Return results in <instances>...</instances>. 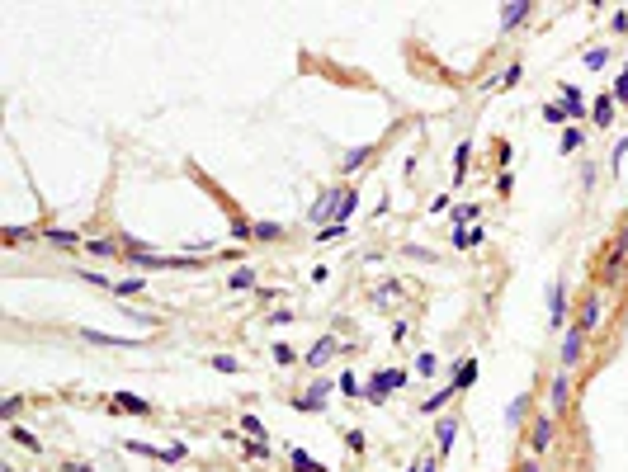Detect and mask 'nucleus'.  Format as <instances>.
<instances>
[{
  "mask_svg": "<svg viewBox=\"0 0 628 472\" xmlns=\"http://www.w3.org/2000/svg\"><path fill=\"white\" fill-rule=\"evenodd\" d=\"M624 265H628V227H619V232H614V241L600 251L596 274H600L605 283H619V279H624Z\"/></svg>",
  "mask_w": 628,
  "mask_h": 472,
  "instance_id": "1",
  "label": "nucleus"
},
{
  "mask_svg": "<svg viewBox=\"0 0 628 472\" xmlns=\"http://www.w3.org/2000/svg\"><path fill=\"white\" fill-rule=\"evenodd\" d=\"M411 383V373L407 368H378L374 378H369V387H364V397L374 402V406H383L388 402V392H397V387H407Z\"/></svg>",
  "mask_w": 628,
  "mask_h": 472,
  "instance_id": "2",
  "label": "nucleus"
},
{
  "mask_svg": "<svg viewBox=\"0 0 628 472\" xmlns=\"http://www.w3.org/2000/svg\"><path fill=\"white\" fill-rule=\"evenodd\" d=\"M553 440H558V416L553 411H534V430H529V454L543 458L553 449Z\"/></svg>",
  "mask_w": 628,
  "mask_h": 472,
  "instance_id": "3",
  "label": "nucleus"
},
{
  "mask_svg": "<svg viewBox=\"0 0 628 472\" xmlns=\"http://www.w3.org/2000/svg\"><path fill=\"white\" fill-rule=\"evenodd\" d=\"M581 359H586V330H581V326H567L562 345H558V364H562L567 373H577V368H581Z\"/></svg>",
  "mask_w": 628,
  "mask_h": 472,
  "instance_id": "4",
  "label": "nucleus"
},
{
  "mask_svg": "<svg viewBox=\"0 0 628 472\" xmlns=\"http://www.w3.org/2000/svg\"><path fill=\"white\" fill-rule=\"evenodd\" d=\"M340 199H345V194H340V185H326L321 189V194H316V204H312V213H307V222H335V208H340Z\"/></svg>",
  "mask_w": 628,
  "mask_h": 472,
  "instance_id": "5",
  "label": "nucleus"
},
{
  "mask_svg": "<svg viewBox=\"0 0 628 472\" xmlns=\"http://www.w3.org/2000/svg\"><path fill=\"white\" fill-rule=\"evenodd\" d=\"M331 387H335L331 378H312V387H307V392H302L298 402H293V411H307V416H316V411H326V397H331Z\"/></svg>",
  "mask_w": 628,
  "mask_h": 472,
  "instance_id": "6",
  "label": "nucleus"
},
{
  "mask_svg": "<svg viewBox=\"0 0 628 472\" xmlns=\"http://www.w3.org/2000/svg\"><path fill=\"white\" fill-rule=\"evenodd\" d=\"M76 335L90 340V345H118V349H142L147 345L142 335H104V330H94V326H76Z\"/></svg>",
  "mask_w": 628,
  "mask_h": 472,
  "instance_id": "7",
  "label": "nucleus"
},
{
  "mask_svg": "<svg viewBox=\"0 0 628 472\" xmlns=\"http://www.w3.org/2000/svg\"><path fill=\"white\" fill-rule=\"evenodd\" d=\"M600 316H605V293H586V298H581V312H577V326H581L586 335H596Z\"/></svg>",
  "mask_w": 628,
  "mask_h": 472,
  "instance_id": "8",
  "label": "nucleus"
},
{
  "mask_svg": "<svg viewBox=\"0 0 628 472\" xmlns=\"http://www.w3.org/2000/svg\"><path fill=\"white\" fill-rule=\"evenodd\" d=\"M567 402H572V373H567V368H558V373H553V387H548V411L558 416Z\"/></svg>",
  "mask_w": 628,
  "mask_h": 472,
  "instance_id": "9",
  "label": "nucleus"
},
{
  "mask_svg": "<svg viewBox=\"0 0 628 472\" xmlns=\"http://www.w3.org/2000/svg\"><path fill=\"white\" fill-rule=\"evenodd\" d=\"M85 255L94 260H123V236H99V241H85Z\"/></svg>",
  "mask_w": 628,
  "mask_h": 472,
  "instance_id": "10",
  "label": "nucleus"
},
{
  "mask_svg": "<svg viewBox=\"0 0 628 472\" xmlns=\"http://www.w3.org/2000/svg\"><path fill=\"white\" fill-rule=\"evenodd\" d=\"M378 156V142H364V147H350L345 156H340V175H355L359 166H369V161Z\"/></svg>",
  "mask_w": 628,
  "mask_h": 472,
  "instance_id": "11",
  "label": "nucleus"
},
{
  "mask_svg": "<svg viewBox=\"0 0 628 472\" xmlns=\"http://www.w3.org/2000/svg\"><path fill=\"white\" fill-rule=\"evenodd\" d=\"M562 307H567V283L553 279L548 283V326L553 330H562Z\"/></svg>",
  "mask_w": 628,
  "mask_h": 472,
  "instance_id": "12",
  "label": "nucleus"
},
{
  "mask_svg": "<svg viewBox=\"0 0 628 472\" xmlns=\"http://www.w3.org/2000/svg\"><path fill=\"white\" fill-rule=\"evenodd\" d=\"M109 406H123L128 416H152V402L137 392H109Z\"/></svg>",
  "mask_w": 628,
  "mask_h": 472,
  "instance_id": "13",
  "label": "nucleus"
},
{
  "mask_svg": "<svg viewBox=\"0 0 628 472\" xmlns=\"http://www.w3.org/2000/svg\"><path fill=\"white\" fill-rule=\"evenodd\" d=\"M458 440V416H444L440 425H435V444H440V454H449Z\"/></svg>",
  "mask_w": 628,
  "mask_h": 472,
  "instance_id": "14",
  "label": "nucleus"
},
{
  "mask_svg": "<svg viewBox=\"0 0 628 472\" xmlns=\"http://www.w3.org/2000/svg\"><path fill=\"white\" fill-rule=\"evenodd\" d=\"M331 354H335V335H321V340H316V345L307 349V368H321V364L331 359Z\"/></svg>",
  "mask_w": 628,
  "mask_h": 472,
  "instance_id": "15",
  "label": "nucleus"
},
{
  "mask_svg": "<svg viewBox=\"0 0 628 472\" xmlns=\"http://www.w3.org/2000/svg\"><path fill=\"white\" fill-rule=\"evenodd\" d=\"M468 161H472V142H458L454 147V189L468 180Z\"/></svg>",
  "mask_w": 628,
  "mask_h": 472,
  "instance_id": "16",
  "label": "nucleus"
},
{
  "mask_svg": "<svg viewBox=\"0 0 628 472\" xmlns=\"http://www.w3.org/2000/svg\"><path fill=\"white\" fill-rule=\"evenodd\" d=\"M43 236L52 241V246H80V251H85V241H80V232H71V227H43Z\"/></svg>",
  "mask_w": 628,
  "mask_h": 472,
  "instance_id": "17",
  "label": "nucleus"
},
{
  "mask_svg": "<svg viewBox=\"0 0 628 472\" xmlns=\"http://www.w3.org/2000/svg\"><path fill=\"white\" fill-rule=\"evenodd\" d=\"M524 19H529V5H501V33L519 29Z\"/></svg>",
  "mask_w": 628,
  "mask_h": 472,
  "instance_id": "18",
  "label": "nucleus"
},
{
  "mask_svg": "<svg viewBox=\"0 0 628 472\" xmlns=\"http://www.w3.org/2000/svg\"><path fill=\"white\" fill-rule=\"evenodd\" d=\"M519 76H524V66H519V62H510V66L501 71V76H491V80H487V90H510V85H519Z\"/></svg>",
  "mask_w": 628,
  "mask_h": 472,
  "instance_id": "19",
  "label": "nucleus"
},
{
  "mask_svg": "<svg viewBox=\"0 0 628 472\" xmlns=\"http://www.w3.org/2000/svg\"><path fill=\"white\" fill-rule=\"evenodd\" d=\"M591 118H596V128H610L614 123V94H600L596 104H591Z\"/></svg>",
  "mask_w": 628,
  "mask_h": 472,
  "instance_id": "20",
  "label": "nucleus"
},
{
  "mask_svg": "<svg viewBox=\"0 0 628 472\" xmlns=\"http://www.w3.org/2000/svg\"><path fill=\"white\" fill-rule=\"evenodd\" d=\"M581 147H586V132H581V128H577V123L562 128V147H558V151H562V156H577Z\"/></svg>",
  "mask_w": 628,
  "mask_h": 472,
  "instance_id": "21",
  "label": "nucleus"
},
{
  "mask_svg": "<svg viewBox=\"0 0 628 472\" xmlns=\"http://www.w3.org/2000/svg\"><path fill=\"white\" fill-rule=\"evenodd\" d=\"M355 204H359V185H345V199H340V208H335V222H340V227H350Z\"/></svg>",
  "mask_w": 628,
  "mask_h": 472,
  "instance_id": "22",
  "label": "nucleus"
},
{
  "mask_svg": "<svg viewBox=\"0 0 628 472\" xmlns=\"http://www.w3.org/2000/svg\"><path fill=\"white\" fill-rule=\"evenodd\" d=\"M29 236H43V227H5V232H0V241H5V246H24Z\"/></svg>",
  "mask_w": 628,
  "mask_h": 472,
  "instance_id": "23",
  "label": "nucleus"
},
{
  "mask_svg": "<svg viewBox=\"0 0 628 472\" xmlns=\"http://www.w3.org/2000/svg\"><path fill=\"white\" fill-rule=\"evenodd\" d=\"M472 383H477V359H463L458 364V378H454V392H468Z\"/></svg>",
  "mask_w": 628,
  "mask_h": 472,
  "instance_id": "24",
  "label": "nucleus"
},
{
  "mask_svg": "<svg viewBox=\"0 0 628 472\" xmlns=\"http://www.w3.org/2000/svg\"><path fill=\"white\" fill-rule=\"evenodd\" d=\"M449 402H454V383H449V387H440V392L430 397V402H421L416 411H421V416H435V411H440V406H449Z\"/></svg>",
  "mask_w": 628,
  "mask_h": 472,
  "instance_id": "25",
  "label": "nucleus"
},
{
  "mask_svg": "<svg viewBox=\"0 0 628 472\" xmlns=\"http://www.w3.org/2000/svg\"><path fill=\"white\" fill-rule=\"evenodd\" d=\"M562 104H567V113H572V123H577V118H581V104H586V94L581 90H577V85H567V90H562Z\"/></svg>",
  "mask_w": 628,
  "mask_h": 472,
  "instance_id": "26",
  "label": "nucleus"
},
{
  "mask_svg": "<svg viewBox=\"0 0 628 472\" xmlns=\"http://www.w3.org/2000/svg\"><path fill=\"white\" fill-rule=\"evenodd\" d=\"M393 298H402V283H397V279H388V283H378V288H374V302H378V307H388Z\"/></svg>",
  "mask_w": 628,
  "mask_h": 472,
  "instance_id": "27",
  "label": "nucleus"
},
{
  "mask_svg": "<svg viewBox=\"0 0 628 472\" xmlns=\"http://www.w3.org/2000/svg\"><path fill=\"white\" fill-rule=\"evenodd\" d=\"M19 411H24V397H5V402H0V421L19 425Z\"/></svg>",
  "mask_w": 628,
  "mask_h": 472,
  "instance_id": "28",
  "label": "nucleus"
},
{
  "mask_svg": "<svg viewBox=\"0 0 628 472\" xmlns=\"http://www.w3.org/2000/svg\"><path fill=\"white\" fill-rule=\"evenodd\" d=\"M10 440L24 444L29 454H38V449H43V444H38V435H33V430H24V425H10Z\"/></svg>",
  "mask_w": 628,
  "mask_h": 472,
  "instance_id": "29",
  "label": "nucleus"
},
{
  "mask_svg": "<svg viewBox=\"0 0 628 472\" xmlns=\"http://www.w3.org/2000/svg\"><path fill=\"white\" fill-rule=\"evenodd\" d=\"M543 123H572V113H567V104L562 99H553V104H543Z\"/></svg>",
  "mask_w": 628,
  "mask_h": 472,
  "instance_id": "30",
  "label": "nucleus"
},
{
  "mask_svg": "<svg viewBox=\"0 0 628 472\" xmlns=\"http://www.w3.org/2000/svg\"><path fill=\"white\" fill-rule=\"evenodd\" d=\"M251 283H255V269H251V265H241V269H232L227 288H232V293H241V288H251Z\"/></svg>",
  "mask_w": 628,
  "mask_h": 472,
  "instance_id": "31",
  "label": "nucleus"
},
{
  "mask_svg": "<svg viewBox=\"0 0 628 472\" xmlns=\"http://www.w3.org/2000/svg\"><path fill=\"white\" fill-rule=\"evenodd\" d=\"M477 213H482L477 204H458V208H454V218H449V227H454V232H463V222H472Z\"/></svg>",
  "mask_w": 628,
  "mask_h": 472,
  "instance_id": "32",
  "label": "nucleus"
},
{
  "mask_svg": "<svg viewBox=\"0 0 628 472\" xmlns=\"http://www.w3.org/2000/svg\"><path fill=\"white\" fill-rule=\"evenodd\" d=\"M288 463H293L298 472H326V468H321V463H316L312 454H302V449H293V454H288Z\"/></svg>",
  "mask_w": 628,
  "mask_h": 472,
  "instance_id": "33",
  "label": "nucleus"
},
{
  "mask_svg": "<svg viewBox=\"0 0 628 472\" xmlns=\"http://www.w3.org/2000/svg\"><path fill=\"white\" fill-rule=\"evenodd\" d=\"M610 47H586V66H591V71H600V66H610Z\"/></svg>",
  "mask_w": 628,
  "mask_h": 472,
  "instance_id": "34",
  "label": "nucleus"
},
{
  "mask_svg": "<svg viewBox=\"0 0 628 472\" xmlns=\"http://www.w3.org/2000/svg\"><path fill=\"white\" fill-rule=\"evenodd\" d=\"M241 430H246L251 440H269V435H265V421H260V416H251V411L241 416Z\"/></svg>",
  "mask_w": 628,
  "mask_h": 472,
  "instance_id": "35",
  "label": "nucleus"
},
{
  "mask_svg": "<svg viewBox=\"0 0 628 472\" xmlns=\"http://www.w3.org/2000/svg\"><path fill=\"white\" fill-rule=\"evenodd\" d=\"M283 222H255V241H279Z\"/></svg>",
  "mask_w": 628,
  "mask_h": 472,
  "instance_id": "36",
  "label": "nucleus"
},
{
  "mask_svg": "<svg viewBox=\"0 0 628 472\" xmlns=\"http://www.w3.org/2000/svg\"><path fill=\"white\" fill-rule=\"evenodd\" d=\"M350 227H340V222H331V227H316V241H345Z\"/></svg>",
  "mask_w": 628,
  "mask_h": 472,
  "instance_id": "37",
  "label": "nucleus"
},
{
  "mask_svg": "<svg viewBox=\"0 0 628 472\" xmlns=\"http://www.w3.org/2000/svg\"><path fill=\"white\" fill-rule=\"evenodd\" d=\"M142 288H147L142 279H118L113 283V298H133V293H142Z\"/></svg>",
  "mask_w": 628,
  "mask_h": 472,
  "instance_id": "38",
  "label": "nucleus"
},
{
  "mask_svg": "<svg viewBox=\"0 0 628 472\" xmlns=\"http://www.w3.org/2000/svg\"><path fill=\"white\" fill-rule=\"evenodd\" d=\"M524 406H529V397H515L510 411H505V425H524Z\"/></svg>",
  "mask_w": 628,
  "mask_h": 472,
  "instance_id": "39",
  "label": "nucleus"
},
{
  "mask_svg": "<svg viewBox=\"0 0 628 472\" xmlns=\"http://www.w3.org/2000/svg\"><path fill=\"white\" fill-rule=\"evenodd\" d=\"M435 368H440L435 354H416V378H435Z\"/></svg>",
  "mask_w": 628,
  "mask_h": 472,
  "instance_id": "40",
  "label": "nucleus"
},
{
  "mask_svg": "<svg viewBox=\"0 0 628 472\" xmlns=\"http://www.w3.org/2000/svg\"><path fill=\"white\" fill-rule=\"evenodd\" d=\"M123 449H128V454H137V458H161V449H152L147 440H128Z\"/></svg>",
  "mask_w": 628,
  "mask_h": 472,
  "instance_id": "41",
  "label": "nucleus"
},
{
  "mask_svg": "<svg viewBox=\"0 0 628 472\" xmlns=\"http://www.w3.org/2000/svg\"><path fill=\"white\" fill-rule=\"evenodd\" d=\"M241 449H246V458H269V454H274V449H269V440H246Z\"/></svg>",
  "mask_w": 628,
  "mask_h": 472,
  "instance_id": "42",
  "label": "nucleus"
},
{
  "mask_svg": "<svg viewBox=\"0 0 628 472\" xmlns=\"http://www.w3.org/2000/svg\"><path fill=\"white\" fill-rule=\"evenodd\" d=\"M189 458V444H171V449H161V463H185Z\"/></svg>",
  "mask_w": 628,
  "mask_h": 472,
  "instance_id": "43",
  "label": "nucleus"
},
{
  "mask_svg": "<svg viewBox=\"0 0 628 472\" xmlns=\"http://www.w3.org/2000/svg\"><path fill=\"white\" fill-rule=\"evenodd\" d=\"M208 364H213V373H236V359H232V354H213Z\"/></svg>",
  "mask_w": 628,
  "mask_h": 472,
  "instance_id": "44",
  "label": "nucleus"
},
{
  "mask_svg": "<svg viewBox=\"0 0 628 472\" xmlns=\"http://www.w3.org/2000/svg\"><path fill=\"white\" fill-rule=\"evenodd\" d=\"M614 104H628V66L619 71V80H614Z\"/></svg>",
  "mask_w": 628,
  "mask_h": 472,
  "instance_id": "45",
  "label": "nucleus"
},
{
  "mask_svg": "<svg viewBox=\"0 0 628 472\" xmlns=\"http://www.w3.org/2000/svg\"><path fill=\"white\" fill-rule=\"evenodd\" d=\"M402 255H407V260H435V251H425V246H416V241L402 246Z\"/></svg>",
  "mask_w": 628,
  "mask_h": 472,
  "instance_id": "46",
  "label": "nucleus"
},
{
  "mask_svg": "<svg viewBox=\"0 0 628 472\" xmlns=\"http://www.w3.org/2000/svg\"><path fill=\"white\" fill-rule=\"evenodd\" d=\"M274 364H283V368H288V364H298V354H293V345H274Z\"/></svg>",
  "mask_w": 628,
  "mask_h": 472,
  "instance_id": "47",
  "label": "nucleus"
},
{
  "mask_svg": "<svg viewBox=\"0 0 628 472\" xmlns=\"http://www.w3.org/2000/svg\"><path fill=\"white\" fill-rule=\"evenodd\" d=\"M345 444H350V454H364V430H350Z\"/></svg>",
  "mask_w": 628,
  "mask_h": 472,
  "instance_id": "48",
  "label": "nucleus"
},
{
  "mask_svg": "<svg viewBox=\"0 0 628 472\" xmlns=\"http://www.w3.org/2000/svg\"><path fill=\"white\" fill-rule=\"evenodd\" d=\"M340 392H345V397H355V392H359V383H355V373H340Z\"/></svg>",
  "mask_w": 628,
  "mask_h": 472,
  "instance_id": "49",
  "label": "nucleus"
},
{
  "mask_svg": "<svg viewBox=\"0 0 628 472\" xmlns=\"http://www.w3.org/2000/svg\"><path fill=\"white\" fill-rule=\"evenodd\" d=\"M624 156H628V137L619 142V147H614V156H610V166H614V170H619V166H624Z\"/></svg>",
  "mask_w": 628,
  "mask_h": 472,
  "instance_id": "50",
  "label": "nucleus"
},
{
  "mask_svg": "<svg viewBox=\"0 0 628 472\" xmlns=\"http://www.w3.org/2000/svg\"><path fill=\"white\" fill-rule=\"evenodd\" d=\"M407 335H411V326H407V321H397V326H393V340H397V345H407Z\"/></svg>",
  "mask_w": 628,
  "mask_h": 472,
  "instance_id": "51",
  "label": "nucleus"
},
{
  "mask_svg": "<svg viewBox=\"0 0 628 472\" xmlns=\"http://www.w3.org/2000/svg\"><path fill=\"white\" fill-rule=\"evenodd\" d=\"M510 185H515V180H510V170L496 175V194H510Z\"/></svg>",
  "mask_w": 628,
  "mask_h": 472,
  "instance_id": "52",
  "label": "nucleus"
},
{
  "mask_svg": "<svg viewBox=\"0 0 628 472\" xmlns=\"http://www.w3.org/2000/svg\"><path fill=\"white\" fill-rule=\"evenodd\" d=\"M610 24H614V33H624V29H628V10H614Z\"/></svg>",
  "mask_w": 628,
  "mask_h": 472,
  "instance_id": "53",
  "label": "nucleus"
},
{
  "mask_svg": "<svg viewBox=\"0 0 628 472\" xmlns=\"http://www.w3.org/2000/svg\"><path fill=\"white\" fill-rule=\"evenodd\" d=\"M62 472H94L90 463H76V458H71V463H62Z\"/></svg>",
  "mask_w": 628,
  "mask_h": 472,
  "instance_id": "54",
  "label": "nucleus"
},
{
  "mask_svg": "<svg viewBox=\"0 0 628 472\" xmlns=\"http://www.w3.org/2000/svg\"><path fill=\"white\" fill-rule=\"evenodd\" d=\"M519 472H538V463H529V458H524V463H519Z\"/></svg>",
  "mask_w": 628,
  "mask_h": 472,
  "instance_id": "55",
  "label": "nucleus"
},
{
  "mask_svg": "<svg viewBox=\"0 0 628 472\" xmlns=\"http://www.w3.org/2000/svg\"><path fill=\"white\" fill-rule=\"evenodd\" d=\"M421 472H435V458H425V463H421Z\"/></svg>",
  "mask_w": 628,
  "mask_h": 472,
  "instance_id": "56",
  "label": "nucleus"
},
{
  "mask_svg": "<svg viewBox=\"0 0 628 472\" xmlns=\"http://www.w3.org/2000/svg\"><path fill=\"white\" fill-rule=\"evenodd\" d=\"M0 472H15V468H10V463H5V468H0Z\"/></svg>",
  "mask_w": 628,
  "mask_h": 472,
  "instance_id": "57",
  "label": "nucleus"
},
{
  "mask_svg": "<svg viewBox=\"0 0 628 472\" xmlns=\"http://www.w3.org/2000/svg\"><path fill=\"white\" fill-rule=\"evenodd\" d=\"M407 472H421V468H407Z\"/></svg>",
  "mask_w": 628,
  "mask_h": 472,
  "instance_id": "58",
  "label": "nucleus"
}]
</instances>
